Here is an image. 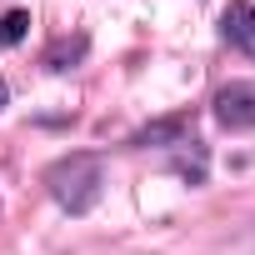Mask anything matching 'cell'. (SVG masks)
Masks as SVG:
<instances>
[{
  "label": "cell",
  "instance_id": "1",
  "mask_svg": "<svg viewBox=\"0 0 255 255\" xmlns=\"http://www.w3.org/2000/svg\"><path fill=\"white\" fill-rule=\"evenodd\" d=\"M45 185H50V200H55L60 210L85 215V210H95V200H100V190H105V170H100L95 155L75 150V155H60V160L45 170Z\"/></svg>",
  "mask_w": 255,
  "mask_h": 255
},
{
  "label": "cell",
  "instance_id": "2",
  "mask_svg": "<svg viewBox=\"0 0 255 255\" xmlns=\"http://www.w3.org/2000/svg\"><path fill=\"white\" fill-rule=\"evenodd\" d=\"M215 120L225 130H255V80H230L215 90Z\"/></svg>",
  "mask_w": 255,
  "mask_h": 255
},
{
  "label": "cell",
  "instance_id": "3",
  "mask_svg": "<svg viewBox=\"0 0 255 255\" xmlns=\"http://www.w3.org/2000/svg\"><path fill=\"white\" fill-rule=\"evenodd\" d=\"M220 35L255 60V5L250 0H230V5L220 10Z\"/></svg>",
  "mask_w": 255,
  "mask_h": 255
},
{
  "label": "cell",
  "instance_id": "4",
  "mask_svg": "<svg viewBox=\"0 0 255 255\" xmlns=\"http://www.w3.org/2000/svg\"><path fill=\"white\" fill-rule=\"evenodd\" d=\"M80 55H85V40H80V35H75V40H55V45L45 50V65H50V70H70Z\"/></svg>",
  "mask_w": 255,
  "mask_h": 255
},
{
  "label": "cell",
  "instance_id": "5",
  "mask_svg": "<svg viewBox=\"0 0 255 255\" xmlns=\"http://www.w3.org/2000/svg\"><path fill=\"white\" fill-rule=\"evenodd\" d=\"M30 35V10H5L0 15V45H20Z\"/></svg>",
  "mask_w": 255,
  "mask_h": 255
},
{
  "label": "cell",
  "instance_id": "6",
  "mask_svg": "<svg viewBox=\"0 0 255 255\" xmlns=\"http://www.w3.org/2000/svg\"><path fill=\"white\" fill-rule=\"evenodd\" d=\"M10 105V85H5V75H0V110Z\"/></svg>",
  "mask_w": 255,
  "mask_h": 255
}]
</instances>
